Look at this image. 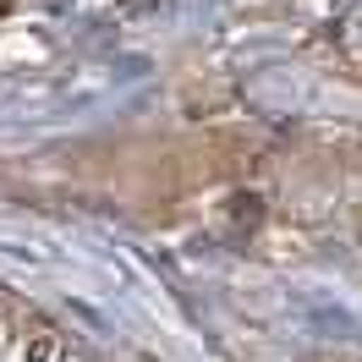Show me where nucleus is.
I'll return each mask as SVG.
<instances>
[{
    "label": "nucleus",
    "mask_w": 362,
    "mask_h": 362,
    "mask_svg": "<svg viewBox=\"0 0 362 362\" xmlns=\"http://www.w3.org/2000/svg\"><path fill=\"white\" fill-rule=\"evenodd\" d=\"M0 362H93V357L77 351L61 329L0 308Z\"/></svg>",
    "instance_id": "f257e3e1"
}]
</instances>
